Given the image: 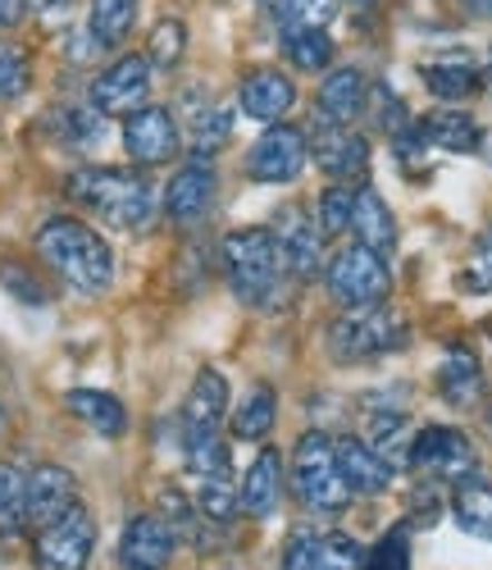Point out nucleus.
<instances>
[{
    "mask_svg": "<svg viewBox=\"0 0 492 570\" xmlns=\"http://www.w3.org/2000/svg\"><path fill=\"white\" fill-rule=\"evenodd\" d=\"M37 256L82 297H101L115 283L110 243L96 228H87L82 219H46L37 228Z\"/></svg>",
    "mask_w": 492,
    "mask_h": 570,
    "instance_id": "1",
    "label": "nucleus"
},
{
    "mask_svg": "<svg viewBox=\"0 0 492 570\" xmlns=\"http://www.w3.org/2000/svg\"><path fill=\"white\" fill-rule=\"evenodd\" d=\"M69 197L82 202L87 210H96L106 224L137 233L156 219V197L151 183L132 169H115V165H96V169H78L69 178Z\"/></svg>",
    "mask_w": 492,
    "mask_h": 570,
    "instance_id": "2",
    "label": "nucleus"
},
{
    "mask_svg": "<svg viewBox=\"0 0 492 570\" xmlns=\"http://www.w3.org/2000/svg\"><path fill=\"white\" fill-rule=\"evenodd\" d=\"M292 493L315 515H337L352 502V489L337 470V448L328 434L311 430L297 439V452H292Z\"/></svg>",
    "mask_w": 492,
    "mask_h": 570,
    "instance_id": "3",
    "label": "nucleus"
},
{
    "mask_svg": "<svg viewBox=\"0 0 492 570\" xmlns=\"http://www.w3.org/2000/svg\"><path fill=\"white\" fill-rule=\"evenodd\" d=\"M224 265H228V288L237 302L246 306H260L274 293V278H278V247H274V228L252 224V228H237L224 237Z\"/></svg>",
    "mask_w": 492,
    "mask_h": 570,
    "instance_id": "4",
    "label": "nucleus"
},
{
    "mask_svg": "<svg viewBox=\"0 0 492 570\" xmlns=\"http://www.w3.org/2000/svg\"><path fill=\"white\" fill-rule=\"evenodd\" d=\"M406 328L397 315H387L383 306H365V311H347L333 328H328V352L337 365H356L370 356H383L387 347H402Z\"/></svg>",
    "mask_w": 492,
    "mask_h": 570,
    "instance_id": "5",
    "label": "nucleus"
},
{
    "mask_svg": "<svg viewBox=\"0 0 492 570\" xmlns=\"http://www.w3.org/2000/svg\"><path fill=\"white\" fill-rule=\"evenodd\" d=\"M392 288V274H387V261L370 247H347L328 261V293L342 311H365V306H383Z\"/></svg>",
    "mask_w": 492,
    "mask_h": 570,
    "instance_id": "6",
    "label": "nucleus"
},
{
    "mask_svg": "<svg viewBox=\"0 0 492 570\" xmlns=\"http://www.w3.org/2000/svg\"><path fill=\"white\" fill-rule=\"evenodd\" d=\"M411 465L420 474H429V480L461 484L470 474H479V452L461 430H452V424H424V430L411 439Z\"/></svg>",
    "mask_w": 492,
    "mask_h": 570,
    "instance_id": "7",
    "label": "nucleus"
},
{
    "mask_svg": "<svg viewBox=\"0 0 492 570\" xmlns=\"http://www.w3.org/2000/svg\"><path fill=\"white\" fill-rule=\"evenodd\" d=\"M91 548H96V520L87 515V507L78 502L73 511H65L56 525H46L37 534V570H82L91 561Z\"/></svg>",
    "mask_w": 492,
    "mask_h": 570,
    "instance_id": "8",
    "label": "nucleus"
},
{
    "mask_svg": "<svg viewBox=\"0 0 492 570\" xmlns=\"http://www.w3.org/2000/svg\"><path fill=\"white\" fill-rule=\"evenodd\" d=\"M151 97V60L146 56H119L110 69L96 73L91 82V106L101 115H132Z\"/></svg>",
    "mask_w": 492,
    "mask_h": 570,
    "instance_id": "9",
    "label": "nucleus"
},
{
    "mask_svg": "<svg viewBox=\"0 0 492 570\" xmlns=\"http://www.w3.org/2000/svg\"><path fill=\"white\" fill-rule=\"evenodd\" d=\"M311 160V141L302 128L292 124H274L256 147L252 156H246V174H252L256 183H292Z\"/></svg>",
    "mask_w": 492,
    "mask_h": 570,
    "instance_id": "10",
    "label": "nucleus"
},
{
    "mask_svg": "<svg viewBox=\"0 0 492 570\" xmlns=\"http://www.w3.org/2000/svg\"><path fill=\"white\" fill-rule=\"evenodd\" d=\"M311 141V156H315V165L328 174V178H337V183H352V178H365V169H370V141L352 128V124H315V137H306Z\"/></svg>",
    "mask_w": 492,
    "mask_h": 570,
    "instance_id": "11",
    "label": "nucleus"
},
{
    "mask_svg": "<svg viewBox=\"0 0 492 570\" xmlns=\"http://www.w3.org/2000/svg\"><path fill=\"white\" fill-rule=\"evenodd\" d=\"M124 151L137 165H169L178 156V124L165 106H141L124 119Z\"/></svg>",
    "mask_w": 492,
    "mask_h": 570,
    "instance_id": "12",
    "label": "nucleus"
},
{
    "mask_svg": "<svg viewBox=\"0 0 492 570\" xmlns=\"http://www.w3.org/2000/svg\"><path fill=\"white\" fill-rule=\"evenodd\" d=\"M178 548V534L165 515H132L119 539V566L124 570H169Z\"/></svg>",
    "mask_w": 492,
    "mask_h": 570,
    "instance_id": "13",
    "label": "nucleus"
},
{
    "mask_svg": "<svg viewBox=\"0 0 492 570\" xmlns=\"http://www.w3.org/2000/svg\"><path fill=\"white\" fill-rule=\"evenodd\" d=\"M274 247H278V265L292 278H311L319 269V247H324V233L315 219H306L302 206H287L274 224Z\"/></svg>",
    "mask_w": 492,
    "mask_h": 570,
    "instance_id": "14",
    "label": "nucleus"
},
{
    "mask_svg": "<svg viewBox=\"0 0 492 570\" xmlns=\"http://www.w3.org/2000/svg\"><path fill=\"white\" fill-rule=\"evenodd\" d=\"M210 202H215V169H210L201 156H196V160H187V165L169 178V187H165V215H169L178 228H187V224H196V219H206Z\"/></svg>",
    "mask_w": 492,
    "mask_h": 570,
    "instance_id": "15",
    "label": "nucleus"
},
{
    "mask_svg": "<svg viewBox=\"0 0 492 570\" xmlns=\"http://www.w3.org/2000/svg\"><path fill=\"white\" fill-rule=\"evenodd\" d=\"M73 507H78V484L65 465H37L28 474V525L46 530Z\"/></svg>",
    "mask_w": 492,
    "mask_h": 570,
    "instance_id": "16",
    "label": "nucleus"
},
{
    "mask_svg": "<svg viewBox=\"0 0 492 570\" xmlns=\"http://www.w3.org/2000/svg\"><path fill=\"white\" fill-rule=\"evenodd\" d=\"M242 115L246 119H260V124H278L292 106H297V87H292L287 73L278 69H260L242 82Z\"/></svg>",
    "mask_w": 492,
    "mask_h": 570,
    "instance_id": "17",
    "label": "nucleus"
},
{
    "mask_svg": "<svg viewBox=\"0 0 492 570\" xmlns=\"http://www.w3.org/2000/svg\"><path fill=\"white\" fill-rule=\"evenodd\" d=\"M333 448H337V470H342V480H347L352 493L374 498V493H383L392 484V461L378 456L365 439H342Z\"/></svg>",
    "mask_w": 492,
    "mask_h": 570,
    "instance_id": "18",
    "label": "nucleus"
},
{
    "mask_svg": "<svg viewBox=\"0 0 492 570\" xmlns=\"http://www.w3.org/2000/svg\"><path fill=\"white\" fill-rule=\"evenodd\" d=\"M370 110V82L356 65L347 69H333L319 87V119L324 124H352Z\"/></svg>",
    "mask_w": 492,
    "mask_h": 570,
    "instance_id": "19",
    "label": "nucleus"
},
{
    "mask_svg": "<svg viewBox=\"0 0 492 570\" xmlns=\"http://www.w3.org/2000/svg\"><path fill=\"white\" fill-rule=\"evenodd\" d=\"M352 228H356V243L378 252V256H392V247H397V219H392L387 202L374 193V187H356Z\"/></svg>",
    "mask_w": 492,
    "mask_h": 570,
    "instance_id": "20",
    "label": "nucleus"
},
{
    "mask_svg": "<svg viewBox=\"0 0 492 570\" xmlns=\"http://www.w3.org/2000/svg\"><path fill=\"white\" fill-rule=\"evenodd\" d=\"M278 498H283V456L274 448H265L242 480V511L265 520L278 511Z\"/></svg>",
    "mask_w": 492,
    "mask_h": 570,
    "instance_id": "21",
    "label": "nucleus"
},
{
    "mask_svg": "<svg viewBox=\"0 0 492 570\" xmlns=\"http://www.w3.org/2000/svg\"><path fill=\"white\" fill-rule=\"evenodd\" d=\"M228 411V379L219 370H201L191 379V393H187V430H219V420Z\"/></svg>",
    "mask_w": 492,
    "mask_h": 570,
    "instance_id": "22",
    "label": "nucleus"
},
{
    "mask_svg": "<svg viewBox=\"0 0 492 570\" xmlns=\"http://www.w3.org/2000/svg\"><path fill=\"white\" fill-rule=\"evenodd\" d=\"M65 406L87 424V430L101 434V439H119V434L128 430V411H124V402L110 397V393H101V389H73V393L65 397Z\"/></svg>",
    "mask_w": 492,
    "mask_h": 570,
    "instance_id": "23",
    "label": "nucleus"
},
{
    "mask_svg": "<svg viewBox=\"0 0 492 570\" xmlns=\"http://www.w3.org/2000/svg\"><path fill=\"white\" fill-rule=\"evenodd\" d=\"M420 137L437 151H452V156H470L479 151V124L461 110H437L420 124Z\"/></svg>",
    "mask_w": 492,
    "mask_h": 570,
    "instance_id": "24",
    "label": "nucleus"
},
{
    "mask_svg": "<svg viewBox=\"0 0 492 570\" xmlns=\"http://www.w3.org/2000/svg\"><path fill=\"white\" fill-rule=\"evenodd\" d=\"M437 393L447 397L452 406H474L479 402L483 374H479L474 352H465V347H452L447 352V361H442V370H437Z\"/></svg>",
    "mask_w": 492,
    "mask_h": 570,
    "instance_id": "25",
    "label": "nucleus"
},
{
    "mask_svg": "<svg viewBox=\"0 0 492 570\" xmlns=\"http://www.w3.org/2000/svg\"><path fill=\"white\" fill-rule=\"evenodd\" d=\"M452 515L456 525L474 539H492V484H483L479 474L456 484V498H452Z\"/></svg>",
    "mask_w": 492,
    "mask_h": 570,
    "instance_id": "26",
    "label": "nucleus"
},
{
    "mask_svg": "<svg viewBox=\"0 0 492 570\" xmlns=\"http://www.w3.org/2000/svg\"><path fill=\"white\" fill-rule=\"evenodd\" d=\"M274 424H278V397H274L269 384H260L252 397L237 406V415H233V434H237L242 443H260V439L274 434Z\"/></svg>",
    "mask_w": 492,
    "mask_h": 570,
    "instance_id": "27",
    "label": "nucleus"
},
{
    "mask_svg": "<svg viewBox=\"0 0 492 570\" xmlns=\"http://www.w3.org/2000/svg\"><path fill=\"white\" fill-rule=\"evenodd\" d=\"M91 41L119 46L137 23V0H91Z\"/></svg>",
    "mask_w": 492,
    "mask_h": 570,
    "instance_id": "28",
    "label": "nucleus"
},
{
    "mask_svg": "<svg viewBox=\"0 0 492 570\" xmlns=\"http://www.w3.org/2000/svg\"><path fill=\"white\" fill-rule=\"evenodd\" d=\"M28 525V474L19 465H0V534L14 539Z\"/></svg>",
    "mask_w": 492,
    "mask_h": 570,
    "instance_id": "29",
    "label": "nucleus"
},
{
    "mask_svg": "<svg viewBox=\"0 0 492 570\" xmlns=\"http://www.w3.org/2000/svg\"><path fill=\"white\" fill-rule=\"evenodd\" d=\"M196 507H201L206 520L224 525L242 511V489L233 484V470H215V474H201V493H196Z\"/></svg>",
    "mask_w": 492,
    "mask_h": 570,
    "instance_id": "30",
    "label": "nucleus"
},
{
    "mask_svg": "<svg viewBox=\"0 0 492 570\" xmlns=\"http://www.w3.org/2000/svg\"><path fill=\"white\" fill-rule=\"evenodd\" d=\"M287 60L302 73H324L333 65V37L324 28H292L287 32Z\"/></svg>",
    "mask_w": 492,
    "mask_h": 570,
    "instance_id": "31",
    "label": "nucleus"
},
{
    "mask_svg": "<svg viewBox=\"0 0 492 570\" xmlns=\"http://www.w3.org/2000/svg\"><path fill=\"white\" fill-rule=\"evenodd\" d=\"M424 87L442 101H461L479 87V73L465 60H437V65H424Z\"/></svg>",
    "mask_w": 492,
    "mask_h": 570,
    "instance_id": "32",
    "label": "nucleus"
},
{
    "mask_svg": "<svg viewBox=\"0 0 492 570\" xmlns=\"http://www.w3.org/2000/svg\"><path fill=\"white\" fill-rule=\"evenodd\" d=\"M352 210H356V187L352 183H337L319 197V233L324 237H337L352 228Z\"/></svg>",
    "mask_w": 492,
    "mask_h": 570,
    "instance_id": "33",
    "label": "nucleus"
},
{
    "mask_svg": "<svg viewBox=\"0 0 492 570\" xmlns=\"http://www.w3.org/2000/svg\"><path fill=\"white\" fill-rule=\"evenodd\" d=\"M183 51H187V28H183L178 19L156 23V32H151V51H146V60H151L156 69H174V65L183 60Z\"/></svg>",
    "mask_w": 492,
    "mask_h": 570,
    "instance_id": "34",
    "label": "nucleus"
},
{
    "mask_svg": "<svg viewBox=\"0 0 492 570\" xmlns=\"http://www.w3.org/2000/svg\"><path fill=\"white\" fill-rule=\"evenodd\" d=\"M337 14V0H278V19L292 28H328Z\"/></svg>",
    "mask_w": 492,
    "mask_h": 570,
    "instance_id": "35",
    "label": "nucleus"
},
{
    "mask_svg": "<svg viewBox=\"0 0 492 570\" xmlns=\"http://www.w3.org/2000/svg\"><path fill=\"white\" fill-rule=\"evenodd\" d=\"M228 132H233V115L228 110H206L201 119H196V128H191V151L196 156H215L224 141H228Z\"/></svg>",
    "mask_w": 492,
    "mask_h": 570,
    "instance_id": "36",
    "label": "nucleus"
},
{
    "mask_svg": "<svg viewBox=\"0 0 492 570\" xmlns=\"http://www.w3.org/2000/svg\"><path fill=\"white\" fill-rule=\"evenodd\" d=\"M283 570H324V548L315 530H292L283 548Z\"/></svg>",
    "mask_w": 492,
    "mask_h": 570,
    "instance_id": "37",
    "label": "nucleus"
},
{
    "mask_svg": "<svg viewBox=\"0 0 492 570\" xmlns=\"http://www.w3.org/2000/svg\"><path fill=\"white\" fill-rule=\"evenodd\" d=\"M365 570H411V543L402 530L383 534L370 552H365Z\"/></svg>",
    "mask_w": 492,
    "mask_h": 570,
    "instance_id": "38",
    "label": "nucleus"
},
{
    "mask_svg": "<svg viewBox=\"0 0 492 570\" xmlns=\"http://www.w3.org/2000/svg\"><path fill=\"white\" fill-rule=\"evenodd\" d=\"M324 570H365V548L352 534H319Z\"/></svg>",
    "mask_w": 492,
    "mask_h": 570,
    "instance_id": "39",
    "label": "nucleus"
},
{
    "mask_svg": "<svg viewBox=\"0 0 492 570\" xmlns=\"http://www.w3.org/2000/svg\"><path fill=\"white\" fill-rule=\"evenodd\" d=\"M28 91V56L19 51V46L0 41V97H23Z\"/></svg>",
    "mask_w": 492,
    "mask_h": 570,
    "instance_id": "40",
    "label": "nucleus"
},
{
    "mask_svg": "<svg viewBox=\"0 0 492 570\" xmlns=\"http://www.w3.org/2000/svg\"><path fill=\"white\" fill-rule=\"evenodd\" d=\"M465 288L492 293V228H483V237L474 243V256H470V269H465Z\"/></svg>",
    "mask_w": 492,
    "mask_h": 570,
    "instance_id": "41",
    "label": "nucleus"
},
{
    "mask_svg": "<svg viewBox=\"0 0 492 570\" xmlns=\"http://www.w3.org/2000/svg\"><path fill=\"white\" fill-rule=\"evenodd\" d=\"M0 278L14 288V297H23V302H46V288L28 274V269H19V265H0Z\"/></svg>",
    "mask_w": 492,
    "mask_h": 570,
    "instance_id": "42",
    "label": "nucleus"
},
{
    "mask_svg": "<svg viewBox=\"0 0 492 570\" xmlns=\"http://www.w3.org/2000/svg\"><path fill=\"white\" fill-rule=\"evenodd\" d=\"M28 14V0H0V28H14Z\"/></svg>",
    "mask_w": 492,
    "mask_h": 570,
    "instance_id": "43",
    "label": "nucleus"
},
{
    "mask_svg": "<svg viewBox=\"0 0 492 570\" xmlns=\"http://www.w3.org/2000/svg\"><path fill=\"white\" fill-rule=\"evenodd\" d=\"M41 10H60V14H65V10H69V0H41Z\"/></svg>",
    "mask_w": 492,
    "mask_h": 570,
    "instance_id": "44",
    "label": "nucleus"
},
{
    "mask_svg": "<svg viewBox=\"0 0 492 570\" xmlns=\"http://www.w3.org/2000/svg\"><path fill=\"white\" fill-rule=\"evenodd\" d=\"M356 6H374V0H356Z\"/></svg>",
    "mask_w": 492,
    "mask_h": 570,
    "instance_id": "45",
    "label": "nucleus"
},
{
    "mask_svg": "<svg viewBox=\"0 0 492 570\" xmlns=\"http://www.w3.org/2000/svg\"><path fill=\"white\" fill-rule=\"evenodd\" d=\"M488 78H492V69H488Z\"/></svg>",
    "mask_w": 492,
    "mask_h": 570,
    "instance_id": "46",
    "label": "nucleus"
}]
</instances>
